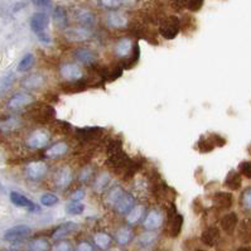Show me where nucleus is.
I'll use <instances>...</instances> for the list:
<instances>
[{"label": "nucleus", "mask_w": 251, "mask_h": 251, "mask_svg": "<svg viewBox=\"0 0 251 251\" xmlns=\"http://www.w3.org/2000/svg\"><path fill=\"white\" fill-rule=\"evenodd\" d=\"M27 111L25 115L30 120L39 123V124H47V123H53L56 119V110L53 106L47 105L43 102H33Z\"/></svg>", "instance_id": "nucleus-1"}, {"label": "nucleus", "mask_w": 251, "mask_h": 251, "mask_svg": "<svg viewBox=\"0 0 251 251\" xmlns=\"http://www.w3.org/2000/svg\"><path fill=\"white\" fill-rule=\"evenodd\" d=\"M226 144V139L224 136L219 135L216 133H210L207 135H202L200 139H198L197 144H196V149H197L200 153L207 154L211 153L213 149L221 148Z\"/></svg>", "instance_id": "nucleus-2"}, {"label": "nucleus", "mask_w": 251, "mask_h": 251, "mask_svg": "<svg viewBox=\"0 0 251 251\" xmlns=\"http://www.w3.org/2000/svg\"><path fill=\"white\" fill-rule=\"evenodd\" d=\"M182 24L178 17L176 15H168L166 18H163L159 23V34L164 39H175L179 34Z\"/></svg>", "instance_id": "nucleus-3"}, {"label": "nucleus", "mask_w": 251, "mask_h": 251, "mask_svg": "<svg viewBox=\"0 0 251 251\" xmlns=\"http://www.w3.org/2000/svg\"><path fill=\"white\" fill-rule=\"evenodd\" d=\"M50 140V135L45 129H36L33 130L29 135L27 136L25 144L29 149L33 151H39V149H45Z\"/></svg>", "instance_id": "nucleus-4"}, {"label": "nucleus", "mask_w": 251, "mask_h": 251, "mask_svg": "<svg viewBox=\"0 0 251 251\" xmlns=\"http://www.w3.org/2000/svg\"><path fill=\"white\" fill-rule=\"evenodd\" d=\"M34 102V99L28 92H17L8 100L6 102V107L12 111H17V110H22L24 107L30 106Z\"/></svg>", "instance_id": "nucleus-5"}, {"label": "nucleus", "mask_w": 251, "mask_h": 251, "mask_svg": "<svg viewBox=\"0 0 251 251\" xmlns=\"http://www.w3.org/2000/svg\"><path fill=\"white\" fill-rule=\"evenodd\" d=\"M183 216L177 213L175 206L172 204L168 210V235L171 237L179 236L182 226H183Z\"/></svg>", "instance_id": "nucleus-6"}, {"label": "nucleus", "mask_w": 251, "mask_h": 251, "mask_svg": "<svg viewBox=\"0 0 251 251\" xmlns=\"http://www.w3.org/2000/svg\"><path fill=\"white\" fill-rule=\"evenodd\" d=\"M30 233H32V228L29 226H27V225H18V226H14V227L5 231L4 240L9 242L23 241V240L30 236Z\"/></svg>", "instance_id": "nucleus-7"}, {"label": "nucleus", "mask_w": 251, "mask_h": 251, "mask_svg": "<svg viewBox=\"0 0 251 251\" xmlns=\"http://www.w3.org/2000/svg\"><path fill=\"white\" fill-rule=\"evenodd\" d=\"M72 179H74V175H72L71 168L67 166L59 167L56 173H54L53 177L54 186L58 189L68 188L70 184L72 183Z\"/></svg>", "instance_id": "nucleus-8"}, {"label": "nucleus", "mask_w": 251, "mask_h": 251, "mask_svg": "<svg viewBox=\"0 0 251 251\" xmlns=\"http://www.w3.org/2000/svg\"><path fill=\"white\" fill-rule=\"evenodd\" d=\"M134 47H135V43L133 42V39L129 38V37H124V38H120L116 42L115 47H114V53L118 58L125 61L131 56Z\"/></svg>", "instance_id": "nucleus-9"}, {"label": "nucleus", "mask_w": 251, "mask_h": 251, "mask_svg": "<svg viewBox=\"0 0 251 251\" xmlns=\"http://www.w3.org/2000/svg\"><path fill=\"white\" fill-rule=\"evenodd\" d=\"M48 166L42 160L30 162L25 168V175L32 180H41L47 176Z\"/></svg>", "instance_id": "nucleus-10"}, {"label": "nucleus", "mask_w": 251, "mask_h": 251, "mask_svg": "<svg viewBox=\"0 0 251 251\" xmlns=\"http://www.w3.org/2000/svg\"><path fill=\"white\" fill-rule=\"evenodd\" d=\"M59 75L66 81H78L83 77V72L81 67L76 63H63L59 67Z\"/></svg>", "instance_id": "nucleus-11"}, {"label": "nucleus", "mask_w": 251, "mask_h": 251, "mask_svg": "<svg viewBox=\"0 0 251 251\" xmlns=\"http://www.w3.org/2000/svg\"><path fill=\"white\" fill-rule=\"evenodd\" d=\"M48 24H50V18L46 13H36L30 18V28L38 37L47 34Z\"/></svg>", "instance_id": "nucleus-12"}, {"label": "nucleus", "mask_w": 251, "mask_h": 251, "mask_svg": "<svg viewBox=\"0 0 251 251\" xmlns=\"http://www.w3.org/2000/svg\"><path fill=\"white\" fill-rule=\"evenodd\" d=\"M63 34L70 42H85L89 41L92 37L90 28L81 27V25L80 27L67 28V29H65Z\"/></svg>", "instance_id": "nucleus-13"}, {"label": "nucleus", "mask_w": 251, "mask_h": 251, "mask_svg": "<svg viewBox=\"0 0 251 251\" xmlns=\"http://www.w3.org/2000/svg\"><path fill=\"white\" fill-rule=\"evenodd\" d=\"M134 206H135V200H134L133 195L124 192L116 201V203L114 204V208L120 215H127L133 210Z\"/></svg>", "instance_id": "nucleus-14"}, {"label": "nucleus", "mask_w": 251, "mask_h": 251, "mask_svg": "<svg viewBox=\"0 0 251 251\" xmlns=\"http://www.w3.org/2000/svg\"><path fill=\"white\" fill-rule=\"evenodd\" d=\"M212 202L215 208L220 211H225L231 208L233 204V196L230 192H225V191H220L216 192L212 197Z\"/></svg>", "instance_id": "nucleus-15"}, {"label": "nucleus", "mask_w": 251, "mask_h": 251, "mask_svg": "<svg viewBox=\"0 0 251 251\" xmlns=\"http://www.w3.org/2000/svg\"><path fill=\"white\" fill-rule=\"evenodd\" d=\"M74 56L81 65L85 66H95L96 59H98V56H96L94 50L86 47L77 48L74 52Z\"/></svg>", "instance_id": "nucleus-16"}, {"label": "nucleus", "mask_w": 251, "mask_h": 251, "mask_svg": "<svg viewBox=\"0 0 251 251\" xmlns=\"http://www.w3.org/2000/svg\"><path fill=\"white\" fill-rule=\"evenodd\" d=\"M163 221H164V216H163L162 211L159 210H151V212L147 215L144 222H143V226H144L147 230L153 231L159 228L163 225Z\"/></svg>", "instance_id": "nucleus-17"}, {"label": "nucleus", "mask_w": 251, "mask_h": 251, "mask_svg": "<svg viewBox=\"0 0 251 251\" xmlns=\"http://www.w3.org/2000/svg\"><path fill=\"white\" fill-rule=\"evenodd\" d=\"M10 201L15 204L17 207H22V208H25V210L30 211V212H34V211H38V206L33 201H30L29 198L25 197L24 195L19 192H10Z\"/></svg>", "instance_id": "nucleus-18"}, {"label": "nucleus", "mask_w": 251, "mask_h": 251, "mask_svg": "<svg viewBox=\"0 0 251 251\" xmlns=\"http://www.w3.org/2000/svg\"><path fill=\"white\" fill-rule=\"evenodd\" d=\"M220 239H221V231H220L219 227H216V226L207 227L206 230H203V232L201 235V241L206 246H210V248H213L215 245H217Z\"/></svg>", "instance_id": "nucleus-19"}, {"label": "nucleus", "mask_w": 251, "mask_h": 251, "mask_svg": "<svg viewBox=\"0 0 251 251\" xmlns=\"http://www.w3.org/2000/svg\"><path fill=\"white\" fill-rule=\"evenodd\" d=\"M103 134V129L100 126H86L76 129V136L81 140H95Z\"/></svg>", "instance_id": "nucleus-20"}, {"label": "nucleus", "mask_w": 251, "mask_h": 251, "mask_svg": "<svg viewBox=\"0 0 251 251\" xmlns=\"http://www.w3.org/2000/svg\"><path fill=\"white\" fill-rule=\"evenodd\" d=\"M68 149H70V147L66 142H57L46 149L45 155L50 159H58V158L65 157L68 153Z\"/></svg>", "instance_id": "nucleus-21"}, {"label": "nucleus", "mask_w": 251, "mask_h": 251, "mask_svg": "<svg viewBox=\"0 0 251 251\" xmlns=\"http://www.w3.org/2000/svg\"><path fill=\"white\" fill-rule=\"evenodd\" d=\"M106 23L110 28L115 29H124L129 25V19L125 14L119 12H111L106 18Z\"/></svg>", "instance_id": "nucleus-22"}, {"label": "nucleus", "mask_w": 251, "mask_h": 251, "mask_svg": "<svg viewBox=\"0 0 251 251\" xmlns=\"http://www.w3.org/2000/svg\"><path fill=\"white\" fill-rule=\"evenodd\" d=\"M22 126V120L17 116H4L0 119V131L4 134H10L18 130Z\"/></svg>", "instance_id": "nucleus-23"}, {"label": "nucleus", "mask_w": 251, "mask_h": 251, "mask_svg": "<svg viewBox=\"0 0 251 251\" xmlns=\"http://www.w3.org/2000/svg\"><path fill=\"white\" fill-rule=\"evenodd\" d=\"M220 225H221V228L224 230V232L231 235V233H233V231L236 230L237 225H239V216L235 212L226 213L220 221Z\"/></svg>", "instance_id": "nucleus-24"}, {"label": "nucleus", "mask_w": 251, "mask_h": 251, "mask_svg": "<svg viewBox=\"0 0 251 251\" xmlns=\"http://www.w3.org/2000/svg\"><path fill=\"white\" fill-rule=\"evenodd\" d=\"M237 239L242 244L251 242V219H244L237 225Z\"/></svg>", "instance_id": "nucleus-25"}, {"label": "nucleus", "mask_w": 251, "mask_h": 251, "mask_svg": "<svg viewBox=\"0 0 251 251\" xmlns=\"http://www.w3.org/2000/svg\"><path fill=\"white\" fill-rule=\"evenodd\" d=\"M224 184H225V187L230 189V191H237V189H240L242 186L241 173L237 171H235V169H231L227 175H226Z\"/></svg>", "instance_id": "nucleus-26"}, {"label": "nucleus", "mask_w": 251, "mask_h": 251, "mask_svg": "<svg viewBox=\"0 0 251 251\" xmlns=\"http://www.w3.org/2000/svg\"><path fill=\"white\" fill-rule=\"evenodd\" d=\"M46 83V77L43 75L33 74L27 76L22 81V86L27 90H38Z\"/></svg>", "instance_id": "nucleus-27"}, {"label": "nucleus", "mask_w": 251, "mask_h": 251, "mask_svg": "<svg viewBox=\"0 0 251 251\" xmlns=\"http://www.w3.org/2000/svg\"><path fill=\"white\" fill-rule=\"evenodd\" d=\"M89 87V83L86 80H78V81H67L61 86V89L65 94H77V92H82Z\"/></svg>", "instance_id": "nucleus-28"}, {"label": "nucleus", "mask_w": 251, "mask_h": 251, "mask_svg": "<svg viewBox=\"0 0 251 251\" xmlns=\"http://www.w3.org/2000/svg\"><path fill=\"white\" fill-rule=\"evenodd\" d=\"M76 228H77V225L75 224V222L72 221L65 222V224L59 225L58 227L53 231V233H52V239L53 240L63 239L65 236H67L68 233L74 232Z\"/></svg>", "instance_id": "nucleus-29"}, {"label": "nucleus", "mask_w": 251, "mask_h": 251, "mask_svg": "<svg viewBox=\"0 0 251 251\" xmlns=\"http://www.w3.org/2000/svg\"><path fill=\"white\" fill-rule=\"evenodd\" d=\"M53 22L56 24V27L59 29H67L68 25V18L67 12L63 6H56L53 10Z\"/></svg>", "instance_id": "nucleus-30"}, {"label": "nucleus", "mask_w": 251, "mask_h": 251, "mask_svg": "<svg viewBox=\"0 0 251 251\" xmlns=\"http://www.w3.org/2000/svg\"><path fill=\"white\" fill-rule=\"evenodd\" d=\"M76 19L81 27L91 28L95 24V15L87 9H80L76 13Z\"/></svg>", "instance_id": "nucleus-31"}, {"label": "nucleus", "mask_w": 251, "mask_h": 251, "mask_svg": "<svg viewBox=\"0 0 251 251\" xmlns=\"http://www.w3.org/2000/svg\"><path fill=\"white\" fill-rule=\"evenodd\" d=\"M50 248L52 246L46 237H37V239L30 240L27 245L28 251H50Z\"/></svg>", "instance_id": "nucleus-32"}, {"label": "nucleus", "mask_w": 251, "mask_h": 251, "mask_svg": "<svg viewBox=\"0 0 251 251\" xmlns=\"http://www.w3.org/2000/svg\"><path fill=\"white\" fill-rule=\"evenodd\" d=\"M115 240L119 245H127L133 240V231H131L130 227H127V226L120 227L116 231Z\"/></svg>", "instance_id": "nucleus-33"}, {"label": "nucleus", "mask_w": 251, "mask_h": 251, "mask_svg": "<svg viewBox=\"0 0 251 251\" xmlns=\"http://www.w3.org/2000/svg\"><path fill=\"white\" fill-rule=\"evenodd\" d=\"M111 236L106 232H96L94 235V242L95 245L98 246L101 250H106V249L110 248L111 245Z\"/></svg>", "instance_id": "nucleus-34"}, {"label": "nucleus", "mask_w": 251, "mask_h": 251, "mask_svg": "<svg viewBox=\"0 0 251 251\" xmlns=\"http://www.w3.org/2000/svg\"><path fill=\"white\" fill-rule=\"evenodd\" d=\"M143 215H144V207L143 206H134L133 210L127 213L126 221L130 225H135L142 220Z\"/></svg>", "instance_id": "nucleus-35"}, {"label": "nucleus", "mask_w": 251, "mask_h": 251, "mask_svg": "<svg viewBox=\"0 0 251 251\" xmlns=\"http://www.w3.org/2000/svg\"><path fill=\"white\" fill-rule=\"evenodd\" d=\"M240 204H241L242 210L251 212V187H248L242 191L240 196Z\"/></svg>", "instance_id": "nucleus-36"}, {"label": "nucleus", "mask_w": 251, "mask_h": 251, "mask_svg": "<svg viewBox=\"0 0 251 251\" xmlns=\"http://www.w3.org/2000/svg\"><path fill=\"white\" fill-rule=\"evenodd\" d=\"M123 193H124V191H123L120 187H114V188H111L109 192H107L105 201H106V203L109 204V206L114 207V204L116 203V201L120 198V196L123 195Z\"/></svg>", "instance_id": "nucleus-37"}, {"label": "nucleus", "mask_w": 251, "mask_h": 251, "mask_svg": "<svg viewBox=\"0 0 251 251\" xmlns=\"http://www.w3.org/2000/svg\"><path fill=\"white\" fill-rule=\"evenodd\" d=\"M34 65V56L32 53H27L23 58L21 59V62L18 65V71L19 72H27L29 71L30 68Z\"/></svg>", "instance_id": "nucleus-38"}, {"label": "nucleus", "mask_w": 251, "mask_h": 251, "mask_svg": "<svg viewBox=\"0 0 251 251\" xmlns=\"http://www.w3.org/2000/svg\"><path fill=\"white\" fill-rule=\"evenodd\" d=\"M83 210H85V206L80 201H71L66 206V212L72 216L81 215L83 212Z\"/></svg>", "instance_id": "nucleus-39"}, {"label": "nucleus", "mask_w": 251, "mask_h": 251, "mask_svg": "<svg viewBox=\"0 0 251 251\" xmlns=\"http://www.w3.org/2000/svg\"><path fill=\"white\" fill-rule=\"evenodd\" d=\"M109 183H110V176L106 175V173H103L102 176H100V177L95 179L94 186H95V189H96L98 192H101V191H103V189L106 188Z\"/></svg>", "instance_id": "nucleus-40"}, {"label": "nucleus", "mask_w": 251, "mask_h": 251, "mask_svg": "<svg viewBox=\"0 0 251 251\" xmlns=\"http://www.w3.org/2000/svg\"><path fill=\"white\" fill-rule=\"evenodd\" d=\"M52 251H72L74 248H72V244L67 240H57V242L54 244L52 248H50Z\"/></svg>", "instance_id": "nucleus-41"}, {"label": "nucleus", "mask_w": 251, "mask_h": 251, "mask_svg": "<svg viewBox=\"0 0 251 251\" xmlns=\"http://www.w3.org/2000/svg\"><path fill=\"white\" fill-rule=\"evenodd\" d=\"M41 203L46 207H52L58 203V197L53 193H45L41 197Z\"/></svg>", "instance_id": "nucleus-42"}, {"label": "nucleus", "mask_w": 251, "mask_h": 251, "mask_svg": "<svg viewBox=\"0 0 251 251\" xmlns=\"http://www.w3.org/2000/svg\"><path fill=\"white\" fill-rule=\"evenodd\" d=\"M239 172L241 176L251 179V160H244L239 164Z\"/></svg>", "instance_id": "nucleus-43"}, {"label": "nucleus", "mask_w": 251, "mask_h": 251, "mask_svg": "<svg viewBox=\"0 0 251 251\" xmlns=\"http://www.w3.org/2000/svg\"><path fill=\"white\" fill-rule=\"evenodd\" d=\"M204 4V0H187V9L196 13L202 9Z\"/></svg>", "instance_id": "nucleus-44"}, {"label": "nucleus", "mask_w": 251, "mask_h": 251, "mask_svg": "<svg viewBox=\"0 0 251 251\" xmlns=\"http://www.w3.org/2000/svg\"><path fill=\"white\" fill-rule=\"evenodd\" d=\"M92 176H94V169H92V167H85V168H82V171H81L78 178H80V182L86 183V182H89V180L91 179Z\"/></svg>", "instance_id": "nucleus-45"}, {"label": "nucleus", "mask_w": 251, "mask_h": 251, "mask_svg": "<svg viewBox=\"0 0 251 251\" xmlns=\"http://www.w3.org/2000/svg\"><path fill=\"white\" fill-rule=\"evenodd\" d=\"M101 5L106 9H118L121 5V0H100Z\"/></svg>", "instance_id": "nucleus-46"}, {"label": "nucleus", "mask_w": 251, "mask_h": 251, "mask_svg": "<svg viewBox=\"0 0 251 251\" xmlns=\"http://www.w3.org/2000/svg\"><path fill=\"white\" fill-rule=\"evenodd\" d=\"M171 5L175 10L180 12L184 8H187V0H171Z\"/></svg>", "instance_id": "nucleus-47"}, {"label": "nucleus", "mask_w": 251, "mask_h": 251, "mask_svg": "<svg viewBox=\"0 0 251 251\" xmlns=\"http://www.w3.org/2000/svg\"><path fill=\"white\" fill-rule=\"evenodd\" d=\"M154 240H155V235H154L153 232H145L144 235L140 236V242H142V245H151Z\"/></svg>", "instance_id": "nucleus-48"}, {"label": "nucleus", "mask_w": 251, "mask_h": 251, "mask_svg": "<svg viewBox=\"0 0 251 251\" xmlns=\"http://www.w3.org/2000/svg\"><path fill=\"white\" fill-rule=\"evenodd\" d=\"M85 197V189L80 188L75 191L74 193L71 195V201H81L82 198Z\"/></svg>", "instance_id": "nucleus-49"}, {"label": "nucleus", "mask_w": 251, "mask_h": 251, "mask_svg": "<svg viewBox=\"0 0 251 251\" xmlns=\"http://www.w3.org/2000/svg\"><path fill=\"white\" fill-rule=\"evenodd\" d=\"M76 251H94V249H92V245L90 242L82 241L77 245Z\"/></svg>", "instance_id": "nucleus-50"}, {"label": "nucleus", "mask_w": 251, "mask_h": 251, "mask_svg": "<svg viewBox=\"0 0 251 251\" xmlns=\"http://www.w3.org/2000/svg\"><path fill=\"white\" fill-rule=\"evenodd\" d=\"M32 3L38 8H48L52 3V0H32Z\"/></svg>", "instance_id": "nucleus-51"}, {"label": "nucleus", "mask_w": 251, "mask_h": 251, "mask_svg": "<svg viewBox=\"0 0 251 251\" xmlns=\"http://www.w3.org/2000/svg\"><path fill=\"white\" fill-rule=\"evenodd\" d=\"M236 251H251V248H249V246H241Z\"/></svg>", "instance_id": "nucleus-52"}, {"label": "nucleus", "mask_w": 251, "mask_h": 251, "mask_svg": "<svg viewBox=\"0 0 251 251\" xmlns=\"http://www.w3.org/2000/svg\"><path fill=\"white\" fill-rule=\"evenodd\" d=\"M246 151H248V154L251 157V143L248 145V148H246Z\"/></svg>", "instance_id": "nucleus-53"}, {"label": "nucleus", "mask_w": 251, "mask_h": 251, "mask_svg": "<svg viewBox=\"0 0 251 251\" xmlns=\"http://www.w3.org/2000/svg\"><path fill=\"white\" fill-rule=\"evenodd\" d=\"M195 251H207V250H203V249H197V250H195Z\"/></svg>", "instance_id": "nucleus-54"}, {"label": "nucleus", "mask_w": 251, "mask_h": 251, "mask_svg": "<svg viewBox=\"0 0 251 251\" xmlns=\"http://www.w3.org/2000/svg\"><path fill=\"white\" fill-rule=\"evenodd\" d=\"M10 251H14V250H10Z\"/></svg>", "instance_id": "nucleus-55"}]
</instances>
